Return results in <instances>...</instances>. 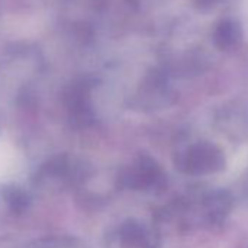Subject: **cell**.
Listing matches in <instances>:
<instances>
[{
  "instance_id": "6da1fadb",
  "label": "cell",
  "mask_w": 248,
  "mask_h": 248,
  "mask_svg": "<svg viewBox=\"0 0 248 248\" xmlns=\"http://www.w3.org/2000/svg\"><path fill=\"white\" fill-rule=\"evenodd\" d=\"M175 164L181 172L190 175H206L222 171L225 168V156L217 146L202 142L180 154Z\"/></svg>"
},
{
  "instance_id": "7a4b0ae2",
  "label": "cell",
  "mask_w": 248,
  "mask_h": 248,
  "mask_svg": "<svg viewBox=\"0 0 248 248\" xmlns=\"http://www.w3.org/2000/svg\"><path fill=\"white\" fill-rule=\"evenodd\" d=\"M118 184L132 190H149L164 184V172L159 165L148 158H139L133 165L124 168L118 175Z\"/></svg>"
},
{
  "instance_id": "3957f363",
  "label": "cell",
  "mask_w": 248,
  "mask_h": 248,
  "mask_svg": "<svg viewBox=\"0 0 248 248\" xmlns=\"http://www.w3.org/2000/svg\"><path fill=\"white\" fill-rule=\"evenodd\" d=\"M120 242L123 248H152V233L139 222L127 220L120 228Z\"/></svg>"
},
{
  "instance_id": "277c9868",
  "label": "cell",
  "mask_w": 248,
  "mask_h": 248,
  "mask_svg": "<svg viewBox=\"0 0 248 248\" xmlns=\"http://www.w3.org/2000/svg\"><path fill=\"white\" fill-rule=\"evenodd\" d=\"M5 197H6V202H8L9 207L14 212H16V213L24 212L28 207V204H30L28 196L24 191L18 190V188H9V190H6Z\"/></svg>"
}]
</instances>
